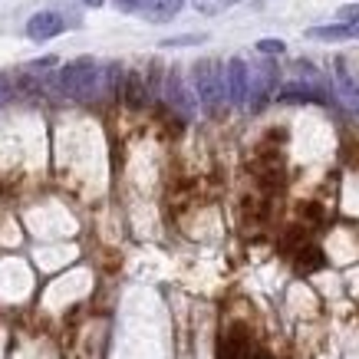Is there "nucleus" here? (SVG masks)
Instances as JSON below:
<instances>
[{
	"instance_id": "nucleus-1",
	"label": "nucleus",
	"mask_w": 359,
	"mask_h": 359,
	"mask_svg": "<svg viewBox=\"0 0 359 359\" xmlns=\"http://www.w3.org/2000/svg\"><path fill=\"white\" fill-rule=\"evenodd\" d=\"M191 79H195V96L205 106V112L218 116L224 109V99H228V93H224V66L218 60H198L191 66Z\"/></svg>"
},
{
	"instance_id": "nucleus-2",
	"label": "nucleus",
	"mask_w": 359,
	"mask_h": 359,
	"mask_svg": "<svg viewBox=\"0 0 359 359\" xmlns=\"http://www.w3.org/2000/svg\"><path fill=\"white\" fill-rule=\"evenodd\" d=\"M277 93V66L273 63H261L248 69V106L250 112H261L267 106V99Z\"/></svg>"
},
{
	"instance_id": "nucleus-3",
	"label": "nucleus",
	"mask_w": 359,
	"mask_h": 359,
	"mask_svg": "<svg viewBox=\"0 0 359 359\" xmlns=\"http://www.w3.org/2000/svg\"><path fill=\"white\" fill-rule=\"evenodd\" d=\"M165 102H168L178 116L195 119L198 99H195V93L185 86V79H182V73H178V69H168V76H165Z\"/></svg>"
},
{
	"instance_id": "nucleus-4",
	"label": "nucleus",
	"mask_w": 359,
	"mask_h": 359,
	"mask_svg": "<svg viewBox=\"0 0 359 359\" xmlns=\"http://www.w3.org/2000/svg\"><path fill=\"white\" fill-rule=\"evenodd\" d=\"M224 93H228V102L244 109L248 102V63L241 56H231L228 69H224Z\"/></svg>"
},
{
	"instance_id": "nucleus-5",
	"label": "nucleus",
	"mask_w": 359,
	"mask_h": 359,
	"mask_svg": "<svg viewBox=\"0 0 359 359\" xmlns=\"http://www.w3.org/2000/svg\"><path fill=\"white\" fill-rule=\"evenodd\" d=\"M63 30H66V23H63V17H60L56 11H40V13H33L30 20H27V36L36 40V43L53 40V36H60Z\"/></svg>"
},
{
	"instance_id": "nucleus-6",
	"label": "nucleus",
	"mask_w": 359,
	"mask_h": 359,
	"mask_svg": "<svg viewBox=\"0 0 359 359\" xmlns=\"http://www.w3.org/2000/svg\"><path fill=\"white\" fill-rule=\"evenodd\" d=\"M333 69H337V89H339V96L346 99L349 106L359 112V79L349 73V63L343 60V56H337Z\"/></svg>"
},
{
	"instance_id": "nucleus-7",
	"label": "nucleus",
	"mask_w": 359,
	"mask_h": 359,
	"mask_svg": "<svg viewBox=\"0 0 359 359\" xmlns=\"http://www.w3.org/2000/svg\"><path fill=\"white\" fill-rule=\"evenodd\" d=\"M182 7H185V0H145V7L139 13L152 23H168L182 13Z\"/></svg>"
},
{
	"instance_id": "nucleus-8",
	"label": "nucleus",
	"mask_w": 359,
	"mask_h": 359,
	"mask_svg": "<svg viewBox=\"0 0 359 359\" xmlns=\"http://www.w3.org/2000/svg\"><path fill=\"white\" fill-rule=\"evenodd\" d=\"M119 93H122V99H126V106H129V109H142V106H145V99H149L145 79H142L139 73H126V76H122Z\"/></svg>"
},
{
	"instance_id": "nucleus-9",
	"label": "nucleus",
	"mask_w": 359,
	"mask_h": 359,
	"mask_svg": "<svg viewBox=\"0 0 359 359\" xmlns=\"http://www.w3.org/2000/svg\"><path fill=\"white\" fill-rule=\"evenodd\" d=\"M310 40H359V23H337V27H310Z\"/></svg>"
},
{
	"instance_id": "nucleus-10",
	"label": "nucleus",
	"mask_w": 359,
	"mask_h": 359,
	"mask_svg": "<svg viewBox=\"0 0 359 359\" xmlns=\"http://www.w3.org/2000/svg\"><path fill=\"white\" fill-rule=\"evenodd\" d=\"M277 99H280V102H323L327 96H323L313 83H287Z\"/></svg>"
},
{
	"instance_id": "nucleus-11",
	"label": "nucleus",
	"mask_w": 359,
	"mask_h": 359,
	"mask_svg": "<svg viewBox=\"0 0 359 359\" xmlns=\"http://www.w3.org/2000/svg\"><path fill=\"white\" fill-rule=\"evenodd\" d=\"M188 4H191L198 13H205V17H218V13L231 11L234 4H241V0H188Z\"/></svg>"
},
{
	"instance_id": "nucleus-12",
	"label": "nucleus",
	"mask_w": 359,
	"mask_h": 359,
	"mask_svg": "<svg viewBox=\"0 0 359 359\" xmlns=\"http://www.w3.org/2000/svg\"><path fill=\"white\" fill-rule=\"evenodd\" d=\"M257 50H261V53H267V56H280V53H287V43H283V40L267 36V40H257Z\"/></svg>"
},
{
	"instance_id": "nucleus-13",
	"label": "nucleus",
	"mask_w": 359,
	"mask_h": 359,
	"mask_svg": "<svg viewBox=\"0 0 359 359\" xmlns=\"http://www.w3.org/2000/svg\"><path fill=\"white\" fill-rule=\"evenodd\" d=\"M205 43V33H188V36H172V40H162V46H195Z\"/></svg>"
},
{
	"instance_id": "nucleus-14",
	"label": "nucleus",
	"mask_w": 359,
	"mask_h": 359,
	"mask_svg": "<svg viewBox=\"0 0 359 359\" xmlns=\"http://www.w3.org/2000/svg\"><path fill=\"white\" fill-rule=\"evenodd\" d=\"M116 4V11H122V13H139L142 7H145V0H112Z\"/></svg>"
},
{
	"instance_id": "nucleus-15",
	"label": "nucleus",
	"mask_w": 359,
	"mask_h": 359,
	"mask_svg": "<svg viewBox=\"0 0 359 359\" xmlns=\"http://www.w3.org/2000/svg\"><path fill=\"white\" fill-rule=\"evenodd\" d=\"M339 20L343 23H359V4H346V7H339Z\"/></svg>"
},
{
	"instance_id": "nucleus-16",
	"label": "nucleus",
	"mask_w": 359,
	"mask_h": 359,
	"mask_svg": "<svg viewBox=\"0 0 359 359\" xmlns=\"http://www.w3.org/2000/svg\"><path fill=\"white\" fill-rule=\"evenodd\" d=\"M13 99V79L11 76H0V106Z\"/></svg>"
},
{
	"instance_id": "nucleus-17",
	"label": "nucleus",
	"mask_w": 359,
	"mask_h": 359,
	"mask_svg": "<svg viewBox=\"0 0 359 359\" xmlns=\"http://www.w3.org/2000/svg\"><path fill=\"white\" fill-rule=\"evenodd\" d=\"M83 4H86V7H102L106 0H83Z\"/></svg>"
}]
</instances>
